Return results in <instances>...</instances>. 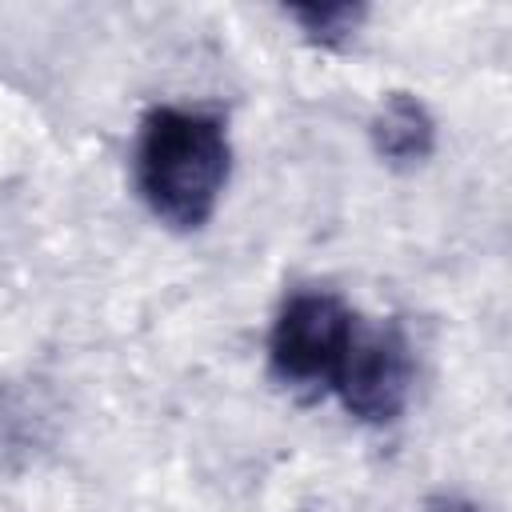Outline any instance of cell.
Masks as SVG:
<instances>
[{"label":"cell","instance_id":"5","mask_svg":"<svg viewBox=\"0 0 512 512\" xmlns=\"http://www.w3.org/2000/svg\"><path fill=\"white\" fill-rule=\"evenodd\" d=\"M288 16L296 20V28L304 32L308 44L344 52L356 40V32L364 28L368 8L364 4H296V8H288Z\"/></svg>","mask_w":512,"mask_h":512},{"label":"cell","instance_id":"1","mask_svg":"<svg viewBox=\"0 0 512 512\" xmlns=\"http://www.w3.org/2000/svg\"><path fill=\"white\" fill-rule=\"evenodd\" d=\"M228 168L232 144L220 116L172 104L144 116L136 136V188L168 228H204L220 204Z\"/></svg>","mask_w":512,"mask_h":512},{"label":"cell","instance_id":"2","mask_svg":"<svg viewBox=\"0 0 512 512\" xmlns=\"http://www.w3.org/2000/svg\"><path fill=\"white\" fill-rule=\"evenodd\" d=\"M352 328H356V316L348 312V304L340 296L320 292V288L292 292L280 304L272 332H268L272 376L304 400L332 392V380L348 352Z\"/></svg>","mask_w":512,"mask_h":512},{"label":"cell","instance_id":"3","mask_svg":"<svg viewBox=\"0 0 512 512\" xmlns=\"http://www.w3.org/2000/svg\"><path fill=\"white\" fill-rule=\"evenodd\" d=\"M412 380H416V356H412V340L404 324L400 320H372V324L356 320L348 352L332 380V392L340 396V404L356 420L384 428L400 420V412L408 408Z\"/></svg>","mask_w":512,"mask_h":512},{"label":"cell","instance_id":"4","mask_svg":"<svg viewBox=\"0 0 512 512\" xmlns=\"http://www.w3.org/2000/svg\"><path fill=\"white\" fill-rule=\"evenodd\" d=\"M372 152L392 168H416L436 152V116L412 92H392L368 120Z\"/></svg>","mask_w":512,"mask_h":512},{"label":"cell","instance_id":"6","mask_svg":"<svg viewBox=\"0 0 512 512\" xmlns=\"http://www.w3.org/2000/svg\"><path fill=\"white\" fill-rule=\"evenodd\" d=\"M424 512H484L476 500L460 496V492H432L424 500Z\"/></svg>","mask_w":512,"mask_h":512}]
</instances>
